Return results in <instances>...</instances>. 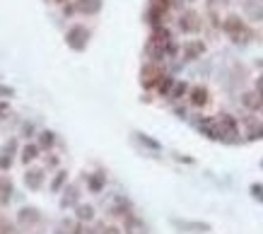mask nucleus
I'll return each instance as SVG.
<instances>
[{"instance_id": "1", "label": "nucleus", "mask_w": 263, "mask_h": 234, "mask_svg": "<svg viewBox=\"0 0 263 234\" xmlns=\"http://www.w3.org/2000/svg\"><path fill=\"white\" fill-rule=\"evenodd\" d=\"M222 29H224V34H227L230 39H234L236 44H242L244 39H249V29H246V24H244L236 14H230V17L222 22Z\"/></svg>"}, {"instance_id": "2", "label": "nucleus", "mask_w": 263, "mask_h": 234, "mask_svg": "<svg viewBox=\"0 0 263 234\" xmlns=\"http://www.w3.org/2000/svg\"><path fill=\"white\" fill-rule=\"evenodd\" d=\"M66 42L72 51H84L87 48V42H90V29L82 27V24H75V27L68 29L66 34Z\"/></svg>"}, {"instance_id": "3", "label": "nucleus", "mask_w": 263, "mask_h": 234, "mask_svg": "<svg viewBox=\"0 0 263 234\" xmlns=\"http://www.w3.org/2000/svg\"><path fill=\"white\" fill-rule=\"evenodd\" d=\"M142 87H157V82L162 80V70L157 68L154 63H150V66H145L142 68Z\"/></svg>"}, {"instance_id": "4", "label": "nucleus", "mask_w": 263, "mask_h": 234, "mask_svg": "<svg viewBox=\"0 0 263 234\" xmlns=\"http://www.w3.org/2000/svg\"><path fill=\"white\" fill-rule=\"evenodd\" d=\"M179 27H181V32H198V29H200V17H198V12H194V10L184 12L179 20Z\"/></svg>"}, {"instance_id": "5", "label": "nucleus", "mask_w": 263, "mask_h": 234, "mask_svg": "<svg viewBox=\"0 0 263 234\" xmlns=\"http://www.w3.org/2000/svg\"><path fill=\"white\" fill-rule=\"evenodd\" d=\"M14 148H17V140H10L2 150H0V172H8L12 166V154H14Z\"/></svg>"}, {"instance_id": "6", "label": "nucleus", "mask_w": 263, "mask_h": 234, "mask_svg": "<svg viewBox=\"0 0 263 234\" xmlns=\"http://www.w3.org/2000/svg\"><path fill=\"white\" fill-rule=\"evenodd\" d=\"M24 184H27L29 191H39L44 184V172L42 169H29L27 174H24Z\"/></svg>"}, {"instance_id": "7", "label": "nucleus", "mask_w": 263, "mask_h": 234, "mask_svg": "<svg viewBox=\"0 0 263 234\" xmlns=\"http://www.w3.org/2000/svg\"><path fill=\"white\" fill-rule=\"evenodd\" d=\"M208 102H210V94L206 87H194L191 90V104H194L196 109H203Z\"/></svg>"}, {"instance_id": "8", "label": "nucleus", "mask_w": 263, "mask_h": 234, "mask_svg": "<svg viewBox=\"0 0 263 234\" xmlns=\"http://www.w3.org/2000/svg\"><path fill=\"white\" fill-rule=\"evenodd\" d=\"M203 51H206V44L203 42H188L184 46V58L186 60H194L198 56H203Z\"/></svg>"}, {"instance_id": "9", "label": "nucleus", "mask_w": 263, "mask_h": 234, "mask_svg": "<svg viewBox=\"0 0 263 234\" xmlns=\"http://www.w3.org/2000/svg\"><path fill=\"white\" fill-rule=\"evenodd\" d=\"M12 198V181L8 176H0V206H8Z\"/></svg>"}, {"instance_id": "10", "label": "nucleus", "mask_w": 263, "mask_h": 234, "mask_svg": "<svg viewBox=\"0 0 263 234\" xmlns=\"http://www.w3.org/2000/svg\"><path fill=\"white\" fill-rule=\"evenodd\" d=\"M34 222H39V210L36 208H22L20 210V224L27 227V224H34Z\"/></svg>"}, {"instance_id": "11", "label": "nucleus", "mask_w": 263, "mask_h": 234, "mask_svg": "<svg viewBox=\"0 0 263 234\" xmlns=\"http://www.w3.org/2000/svg\"><path fill=\"white\" fill-rule=\"evenodd\" d=\"M75 8H78L80 12L94 14V12H99V8H102V0H78Z\"/></svg>"}, {"instance_id": "12", "label": "nucleus", "mask_w": 263, "mask_h": 234, "mask_svg": "<svg viewBox=\"0 0 263 234\" xmlns=\"http://www.w3.org/2000/svg\"><path fill=\"white\" fill-rule=\"evenodd\" d=\"M126 232H128V234H145V224H142L138 218L128 215V222H126Z\"/></svg>"}, {"instance_id": "13", "label": "nucleus", "mask_w": 263, "mask_h": 234, "mask_svg": "<svg viewBox=\"0 0 263 234\" xmlns=\"http://www.w3.org/2000/svg\"><path fill=\"white\" fill-rule=\"evenodd\" d=\"M246 126H249V140H263V124L261 121H246Z\"/></svg>"}, {"instance_id": "14", "label": "nucleus", "mask_w": 263, "mask_h": 234, "mask_svg": "<svg viewBox=\"0 0 263 234\" xmlns=\"http://www.w3.org/2000/svg\"><path fill=\"white\" fill-rule=\"evenodd\" d=\"M104 184H106V176H104V174H92V176H90V191L99 193L104 188Z\"/></svg>"}, {"instance_id": "15", "label": "nucleus", "mask_w": 263, "mask_h": 234, "mask_svg": "<svg viewBox=\"0 0 263 234\" xmlns=\"http://www.w3.org/2000/svg\"><path fill=\"white\" fill-rule=\"evenodd\" d=\"M174 82H176L174 78H169V75H162V80L157 82V92H160V94H169V92H172V87H174Z\"/></svg>"}, {"instance_id": "16", "label": "nucleus", "mask_w": 263, "mask_h": 234, "mask_svg": "<svg viewBox=\"0 0 263 234\" xmlns=\"http://www.w3.org/2000/svg\"><path fill=\"white\" fill-rule=\"evenodd\" d=\"M36 154H39V145H24V150H22V162H24V164L34 162Z\"/></svg>"}, {"instance_id": "17", "label": "nucleus", "mask_w": 263, "mask_h": 234, "mask_svg": "<svg viewBox=\"0 0 263 234\" xmlns=\"http://www.w3.org/2000/svg\"><path fill=\"white\" fill-rule=\"evenodd\" d=\"M244 104L249 106V109H261L263 106V94H244Z\"/></svg>"}, {"instance_id": "18", "label": "nucleus", "mask_w": 263, "mask_h": 234, "mask_svg": "<svg viewBox=\"0 0 263 234\" xmlns=\"http://www.w3.org/2000/svg\"><path fill=\"white\" fill-rule=\"evenodd\" d=\"M39 150H48V148H54V142H56V136L51 133V130H44L42 136H39Z\"/></svg>"}, {"instance_id": "19", "label": "nucleus", "mask_w": 263, "mask_h": 234, "mask_svg": "<svg viewBox=\"0 0 263 234\" xmlns=\"http://www.w3.org/2000/svg\"><path fill=\"white\" fill-rule=\"evenodd\" d=\"M94 218V208L92 206H78V220L80 222H90Z\"/></svg>"}, {"instance_id": "20", "label": "nucleus", "mask_w": 263, "mask_h": 234, "mask_svg": "<svg viewBox=\"0 0 263 234\" xmlns=\"http://www.w3.org/2000/svg\"><path fill=\"white\" fill-rule=\"evenodd\" d=\"M68 181V174L66 172H58L56 174V179H54V184H51V191H60V186Z\"/></svg>"}, {"instance_id": "21", "label": "nucleus", "mask_w": 263, "mask_h": 234, "mask_svg": "<svg viewBox=\"0 0 263 234\" xmlns=\"http://www.w3.org/2000/svg\"><path fill=\"white\" fill-rule=\"evenodd\" d=\"M75 193H78V188H75V186H72V188H70V191L66 193V198H63V203H60V206H63V208L72 206V203H75Z\"/></svg>"}, {"instance_id": "22", "label": "nucleus", "mask_w": 263, "mask_h": 234, "mask_svg": "<svg viewBox=\"0 0 263 234\" xmlns=\"http://www.w3.org/2000/svg\"><path fill=\"white\" fill-rule=\"evenodd\" d=\"M251 196H254L256 200H261V203H263V186H261V184H251Z\"/></svg>"}, {"instance_id": "23", "label": "nucleus", "mask_w": 263, "mask_h": 234, "mask_svg": "<svg viewBox=\"0 0 263 234\" xmlns=\"http://www.w3.org/2000/svg\"><path fill=\"white\" fill-rule=\"evenodd\" d=\"M0 234H14V227L8 220H0Z\"/></svg>"}, {"instance_id": "24", "label": "nucleus", "mask_w": 263, "mask_h": 234, "mask_svg": "<svg viewBox=\"0 0 263 234\" xmlns=\"http://www.w3.org/2000/svg\"><path fill=\"white\" fill-rule=\"evenodd\" d=\"M184 92H186V84H184V82H179V84L174 82V94H172V96H181Z\"/></svg>"}, {"instance_id": "25", "label": "nucleus", "mask_w": 263, "mask_h": 234, "mask_svg": "<svg viewBox=\"0 0 263 234\" xmlns=\"http://www.w3.org/2000/svg\"><path fill=\"white\" fill-rule=\"evenodd\" d=\"M256 92H258V94H263V75L258 78V82H256Z\"/></svg>"}, {"instance_id": "26", "label": "nucleus", "mask_w": 263, "mask_h": 234, "mask_svg": "<svg viewBox=\"0 0 263 234\" xmlns=\"http://www.w3.org/2000/svg\"><path fill=\"white\" fill-rule=\"evenodd\" d=\"M104 234H121V232H118L116 227H106V230H104Z\"/></svg>"}, {"instance_id": "27", "label": "nucleus", "mask_w": 263, "mask_h": 234, "mask_svg": "<svg viewBox=\"0 0 263 234\" xmlns=\"http://www.w3.org/2000/svg\"><path fill=\"white\" fill-rule=\"evenodd\" d=\"M0 94H12V90H8V87H0Z\"/></svg>"}]
</instances>
